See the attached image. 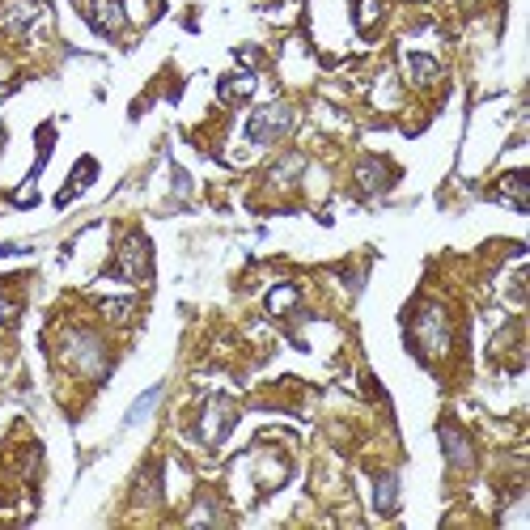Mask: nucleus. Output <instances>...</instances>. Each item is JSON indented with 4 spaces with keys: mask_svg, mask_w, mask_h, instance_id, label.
<instances>
[{
    "mask_svg": "<svg viewBox=\"0 0 530 530\" xmlns=\"http://www.w3.org/2000/svg\"><path fill=\"white\" fill-rule=\"evenodd\" d=\"M407 68H412V81H416V85H429V81L437 77V60L424 56V51H412V56H407Z\"/></svg>",
    "mask_w": 530,
    "mask_h": 530,
    "instance_id": "14",
    "label": "nucleus"
},
{
    "mask_svg": "<svg viewBox=\"0 0 530 530\" xmlns=\"http://www.w3.org/2000/svg\"><path fill=\"white\" fill-rule=\"evenodd\" d=\"M158 403H161V386H149L145 395H141V399H136V403L128 407V416H124V424H128V429H136V424H145V416L153 412V407H158Z\"/></svg>",
    "mask_w": 530,
    "mask_h": 530,
    "instance_id": "10",
    "label": "nucleus"
},
{
    "mask_svg": "<svg viewBox=\"0 0 530 530\" xmlns=\"http://www.w3.org/2000/svg\"><path fill=\"white\" fill-rule=\"evenodd\" d=\"M34 21H43V4H38V0H9L4 13H0V26L9 34H17V38L30 34Z\"/></svg>",
    "mask_w": 530,
    "mask_h": 530,
    "instance_id": "5",
    "label": "nucleus"
},
{
    "mask_svg": "<svg viewBox=\"0 0 530 530\" xmlns=\"http://www.w3.org/2000/svg\"><path fill=\"white\" fill-rule=\"evenodd\" d=\"M115 272L124 276V280H149L153 272V246L141 229H132L128 238L119 242V263H115Z\"/></svg>",
    "mask_w": 530,
    "mask_h": 530,
    "instance_id": "3",
    "label": "nucleus"
},
{
    "mask_svg": "<svg viewBox=\"0 0 530 530\" xmlns=\"http://www.w3.org/2000/svg\"><path fill=\"white\" fill-rule=\"evenodd\" d=\"M378 90H382V94H378V107H390V102H395V77L386 73V77H382V85H378Z\"/></svg>",
    "mask_w": 530,
    "mask_h": 530,
    "instance_id": "17",
    "label": "nucleus"
},
{
    "mask_svg": "<svg viewBox=\"0 0 530 530\" xmlns=\"http://www.w3.org/2000/svg\"><path fill=\"white\" fill-rule=\"evenodd\" d=\"M497 187H500V200H509L514 209H526V170H514V175H505Z\"/></svg>",
    "mask_w": 530,
    "mask_h": 530,
    "instance_id": "11",
    "label": "nucleus"
},
{
    "mask_svg": "<svg viewBox=\"0 0 530 530\" xmlns=\"http://www.w3.org/2000/svg\"><path fill=\"white\" fill-rule=\"evenodd\" d=\"M90 26L98 34H115L124 26V0H90Z\"/></svg>",
    "mask_w": 530,
    "mask_h": 530,
    "instance_id": "6",
    "label": "nucleus"
},
{
    "mask_svg": "<svg viewBox=\"0 0 530 530\" xmlns=\"http://www.w3.org/2000/svg\"><path fill=\"white\" fill-rule=\"evenodd\" d=\"M356 183H361V192L365 195H378L386 192V183H390V170H386L382 158H365L356 166Z\"/></svg>",
    "mask_w": 530,
    "mask_h": 530,
    "instance_id": "8",
    "label": "nucleus"
},
{
    "mask_svg": "<svg viewBox=\"0 0 530 530\" xmlns=\"http://www.w3.org/2000/svg\"><path fill=\"white\" fill-rule=\"evenodd\" d=\"M217 90H221V98H226V102H242V98L255 94V77H251V73H238V77H221V85H217Z\"/></svg>",
    "mask_w": 530,
    "mask_h": 530,
    "instance_id": "12",
    "label": "nucleus"
},
{
    "mask_svg": "<svg viewBox=\"0 0 530 530\" xmlns=\"http://www.w3.org/2000/svg\"><path fill=\"white\" fill-rule=\"evenodd\" d=\"M64 361L73 365L77 373H85V378H102L107 373V348H102V339L94 336V331H68L64 336Z\"/></svg>",
    "mask_w": 530,
    "mask_h": 530,
    "instance_id": "1",
    "label": "nucleus"
},
{
    "mask_svg": "<svg viewBox=\"0 0 530 530\" xmlns=\"http://www.w3.org/2000/svg\"><path fill=\"white\" fill-rule=\"evenodd\" d=\"M289 305H297V289H293V285H280V289H272V297H268V310H272V314L289 310Z\"/></svg>",
    "mask_w": 530,
    "mask_h": 530,
    "instance_id": "16",
    "label": "nucleus"
},
{
    "mask_svg": "<svg viewBox=\"0 0 530 530\" xmlns=\"http://www.w3.org/2000/svg\"><path fill=\"white\" fill-rule=\"evenodd\" d=\"M175 192H178V195H187V192H192V178L183 175V170H175Z\"/></svg>",
    "mask_w": 530,
    "mask_h": 530,
    "instance_id": "18",
    "label": "nucleus"
},
{
    "mask_svg": "<svg viewBox=\"0 0 530 530\" xmlns=\"http://www.w3.org/2000/svg\"><path fill=\"white\" fill-rule=\"evenodd\" d=\"M441 450L450 458V466H471L475 463V450H471V441H466L463 429H454V424H441Z\"/></svg>",
    "mask_w": 530,
    "mask_h": 530,
    "instance_id": "7",
    "label": "nucleus"
},
{
    "mask_svg": "<svg viewBox=\"0 0 530 530\" xmlns=\"http://www.w3.org/2000/svg\"><path fill=\"white\" fill-rule=\"evenodd\" d=\"M94 175H98V161L85 158L77 170H73V178H68V187H64V195H60V204H68V200H73V195H77L85 183H94Z\"/></svg>",
    "mask_w": 530,
    "mask_h": 530,
    "instance_id": "13",
    "label": "nucleus"
},
{
    "mask_svg": "<svg viewBox=\"0 0 530 530\" xmlns=\"http://www.w3.org/2000/svg\"><path fill=\"white\" fill-rule=\"evenodd\" d=\"M353 4H356V26L370 30L373 21H378V13H382V0H353Z\"/></svg>",
    "mask_w": 530,
    "mask_h": 530,
    "instance_id": "15",
    "label": "nucleus"
},
{
    "mask_svg": "<svg viewBox=\"0 0 530 530\" xmlns=\"http://www.w3.org/2000/svg\"><path fill=\"white\" fill-rule=\"evenodd\" d=\"M229 429H234V407L226 399H212L204 407V420H200V441L204 446H221L229 437Z\"/></svg>",
    "mask_w": 530,
    "mask_h": 530,
    "instance_id": "4",
    "label": "nucleus"
},
{
    "mask_svg": "<svg viewBox=\"0 0 530 530\" xmlns=\"http://www.w3.org/2000/svg\"><path fill=\"white\" fill-rule=\"evenodd\" d=\"M289 128H293V111L285 102H272V107H259V111L246 119V141H251V145H276Z\"/></svg>",
    "mask_w": 530,
    "mask_h": 530,
    "instance_id": "2",
    "label": "nucleus"
},
{
    "mask_svg": "<svg viewBox=\"0 0 530 530\" xmlns=\"http://www.w3.org/2000/svg\"><path fill=\"white\" fill-rule=\"evenodd\" d=\"M373 505H378V514H395V505H399V475H395V471L378 475V492H373Z\"/></svg>",
    "mask_w": 530,
    "mask_h": 530,
    "instance_id": "9",
    "label": "nucleus"
}]
</instances>
